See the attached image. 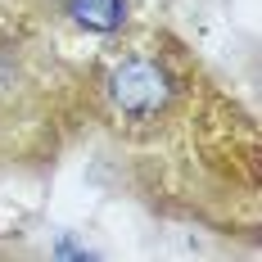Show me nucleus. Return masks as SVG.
I'll return each instance as SVG.
<instances>
[{"instance_id": "obj_1", "label": "nucleus", "mask_w": 262, "mask_h": 262, "mask_svg": "<svg viewBox=\"0 0 262 262\" xmlns=\"http://www.w3.org/2000/svg\"><path fill=\"white\" fill-rule=\"evenodd\" d=\"M63 81L50 46L14 14H0V149L23 154L27 140L50 136Z\"/></svg>"}, {"instance_id": "obj_2", "label": "nucleus", "mask_w": 262, "mask_h": 262, "mask_svg": "<svg viewBox=\"0 0 262 262\" xmlns=\"http://www.w3.org/2000/svg\"><path fill=\"white\" fill-rule=\"evenodd\" d=\"M68 14L91 32H118L127 23V0H68Z\"/></svg>"}]
</instances>
